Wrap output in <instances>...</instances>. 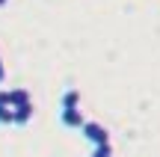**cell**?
<instances>
[{"instance_id":"cell-7","label":"cell","mask_w":160,"mask_h":157,"mask_svg":"<svg viewBox=\"0 0 160 157\" xmlns=\"http://www.w3.org/2000/svg\"><path fill=\"white\" fill-rule=\"evenodd\" d=\"M92 157H113V145H110V142H104V145H95Z\"/></svg>"},{"instance_id":"cell-3","label":"cell","mask_w":160,"mask_h":157,"mask_svg":"<svg viewBox=\"0 0 160 157\" xmlns=\"http://www.w3.org/2000/svg\"><path fill=\"white\" fill-rule=\"evenodd\" d=\"M30 119H33V101L30 104H21V107H15V125H30Z\"/></svg>"},{"instance_id":"cell-1","label":"cell","mask_w":160,"mask_h":157,"mask_svg":"<svg viewBox=\"0 0 160 157\" xmlns=\"http://www.w3.org/2000/svg\"><path fill=\"white\" fill-rule=\"evenodd\" d=\"M80 134H83L92 145H104V142H110L107 128H104V125H98V122H86L83 128H80Z\"/></svg>"},{"instance_id":"cell-8","label":"cell","mask_w":160,"mask_h":157,"mask_svg":"<svg viewBox=\"0 0 160 157\" xmlns=\"http://www.w3.org/2000/svg\"><path fill=\"white\" fill-rule=\"evenodd\" d=\"M6 80V65H3V59H0V83Z\"/></svg>"},{"instance_id":"cell-4","label":"cell","mask_w":160,"mask_h":157,"mask_svg":"<svg viewBox=\"0 0 160 157\" xmlns=\"http://www.w3.org/2000/svg\"><path fill=\"white\" fill-rule=\"evenodd\" d=\"M9 104H12V107L30 104V92H27V89H9Z\"/></svg>"},{"instance_id":"cell-9","label":"cell","mask_w":160,"mask_h":157,"mask_svg":"<svg viewBox=\"0 0 160 157\" xmlns=\"http://www.w3.org/2000/svg\"><path fill=\"white\" fill-rule=\"evenodd\" d=\"M0 6H6V0H0Z\"/></svg>"},{"instance_id":"cell-6","label":"cell","mask_w":160,"mask_h":157,"mask_svg":"<svg viewBox=\"0 0 160 157\" xmlns=\"http://www.w3.org/2000/svg\"><path fill=\"white\" fill-rule=\"evenodd\" d=\"M0 125H15V107L0 101Z\"/></svg>"},{"instance_id":"cell-2","label":"cell","mask_w":160,"mask_h":157,"mask_svg":"<svg viewBox=\"0 0 160 157\" xmlns=\"http://www.w3.org/2000/svg\"><path fill=\"white\" fill-rule=\"evenodd\" d=\"M59 122H62V128L80 130L86 125V119H83V113H80V107H71V110H59Z\"/></svg>"},{"instance_id":"cell-5","label":"cell","mask_w":160,"mask_h":157,"mask_svg":"<svg viewBox=\"0 0 160 157\" xmlns=\"http://www.w3.org/2000/svg\"><path fill=\"white\" fill-rule=\"evenodd\" d=\"M71 107H80V92H77V89L62 92V110H71Z\"/></svg>"}]
</instances>
